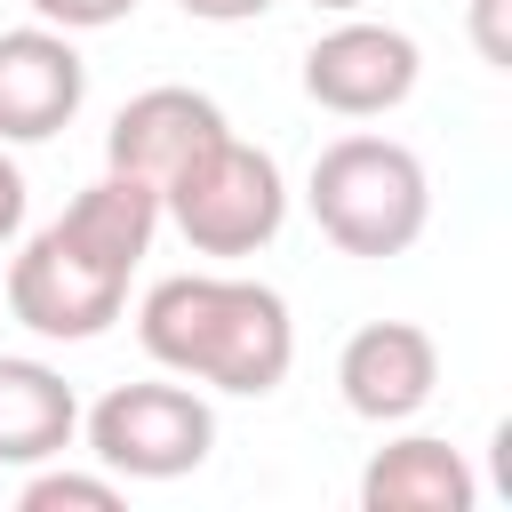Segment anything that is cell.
Instances as JSON below:
<instances>
[{
	"mask_svg": "<svg viewBox=\"0 0 512 512\" xmlns=\"http://www.w3.org/2000/svg\"><path fill=\"white\" fill-rule=\"evenodd\" d=\"M152 232H160V192L104 168L56 224H40L16 248V264H8L16 328H32L40 344L104 336L128 304V272L152 256Z\"/></svg>",
	"mask_w": 512,
	"mask_h": 512,
	"instance_id": "6da1fadb",
	"label": "cell"
},
{
	"mask_svg": "<svg viewBox=\"0 0 512 512\" xmlns=\"http://www.w3.org/2000/svg\"><path fill=\"white\" fill-rule=\"evenodd\" d=\"M136 344L184 376V384H216L240 400H264L288 384L296 368V320L288 296L240 272H176L152 280L136 304Z\"/></svg>",
	"mask_w": 512,
	"mask_h": 512,
	"instance_id": "7a4b0ae2",
	"label": "cell"
},
{
	"mask_svg": "<svg viewBox=\"0 0 512 512\" xmlns=\"http://www.w3.org/2000/svg\"><path fill=\"white\" fill-rule=\"evenodd\" d=\"M312 224L344 256H400L432 224V176L400 136H336L304 176Z\"/></svg>",
	"mask_w": 512,
	"mask_h": 512,
	"instance_id": "3957f363",
	"label": "cell"
},
{
	"mask_svg": "<svg viewBox=\"0 0 512 512\" xmlns=\"http://www.w3.org/2000/svg\"><path fill=\"white\" fill-rule=\"evenodd\" d=\"M160 224H176L192 256H256L288 224V176L264 144L224 136L160 192Z\"/></svg>",
	"mask_w": 512,
	"mask_h": 512,
	"instance_id": "277c9868",
	"label": "cell"
},
{
	"mask_svg": "<svg viewBox=\"0 0 512 512\" xmlns=\"http://www.w3.org/2000/svg\"><path fill=\"white\" fill-rule=\"evenodd\" d=\"M80 432L112 480H184L216 448V408L192 384H112Z\"/></svg>",
	"mask_w": 512,
	"mask_h": 512,
	"instance_id": "5b68a950",
	"label": "cell"
},
{
	"mask_svg": "<svg viewBox=\"0 0 512 512\" xmlns=\"http://www.w3.org/2000/svg\"><path fill=\"white\" fill-rule=\"evenodd\" d=\"M424 80V56L400 24H376V16H336L312 48H304V96L336 120H384L416 96Z\"/></svg>",
	"mask_w": 512,
	"mask_h": 512,
	"instance_id": "8992f818",
	"label": "cell"
},
{
	"mask_svg": "<svg viewBox=\"0 0 512 512\" xmlns=\"http://www.w3.org/2000/svg\"><path fill=\"white\" fill-rule=\"evenodd\" d=\"M224 136H232V120H224L216 96H200V88H144V96H128V104L112 112V128H104V168L168 192V184H176L208 144H224Z\"/></svg>",
	"mask_w": 512,
	"mask_h": 512,
	"instance_id": "52a82bcc",
	"label": "cell"
},
{
	"mask_svg": "<svg viewBox=\"0 0 512 512\" xmlns=\"http://www.w3.org/2000/svg\"><path fill=\"white\" fill-rule=\"evenodd\" d=\"M80 104H88V64L72 32L56 24L0 32V144H48L56 128H72Z\"/></svg>",
	"mask_w": 512,
	"mask_h": 512,
	"instance_id": "ba28073f",
	"label": "cell"
},
{
	"mask_svg": "<svg viewBox=\"0 0 512 512\" xmlns=\"http://www.w3.org/2000/svg\"><path fill=\"white\" fill-rule=\"evenodd\" d=\"M336 392L360 424H408L440 392V344L416 320H368L336 352Z\"/></svg>",
	"mask_w": 512,
	"mask_h": 512,
	"instance_id": "9c48e42d",
	"label": "cell"
},
{
	"mask_svg": "<svg viewBox=\"0 0 512 512\" xmlns=\"http://www.w3.org/2000/svg\"><path fill=\"white\" fill-rule=\"evenodd\" d=\"M472 504H480V480H472L464 448H448L432 432L384 440L360 472V512H472Z\"/></svg>",
	"mask_w": 512,
	"mask_h": 512,
	"instance_id": "30bf717a",
	"label": "cell"
},
{
	"mask_svg": "<svg viewBox=\"0 0 512 512\" xmlns=\"http://www.w3.org/2000/svg\"><path fill=\"white\" fill-rule=\"evenodd\" d=\"M80 432V400L72 384L48 368V360H24V352H0V464L32 472V464H56Z\"/></svg>",
	"mask_w": 512,
	"mask_h": 512,
	"instance_id": "8fae6325",
	"label": "cell"
},
{
	"mask_svg": "<svg viewBox=\"0 0 512 512\" xmlns=\"http://www.w3.org/2000/svg\"><path fill=\"white\" fill-rule=\"evenodd\" d=\"M24 512H120V480L112 472H56V464H32V480L16 488Z\"/></svg>",
	"mask_w": 512,
	"mask_h": 512,
	"instance_id": "7c38bea8",
	"label": "cell"
},
{
	"mask_svg": "<svg viewBox=\"0 0 512 512\" xmlns=\"http://www.w3.org/2000/svg\"><path fill=\"white\" fill-rule=\"evenodd\" d=\"M136 0H32V16L40 24H56V32H104V24H120Z\"/></svg>",
	"mask_w": 512,
	"mask_h": 512,
	"instance_id": "4fadbf2b",
	"label": "cell"
},
{
	"mask_svg": "<svg viewBox=\"0 0 512 512\" xmlns=\"http://www.w3.org/2000/svg\"><path fill=\"white\" fill-rule=\"evenodd\" d=\"M504 8H512V0H472V48H480L496 72L512 64V40H504Z\"/></svg>",
	"mask_w": 512,
	"mask_h": 512,
	"instance_id": "5bb4252c",
	"label": "cell"
},
{
	"mask_svg": "<svg viewBox=\"0 0 512 512\" xmlns=\"http://www.w3.org/2000/svg\"><path fill=\"white\" fill-rule=\"evenodd\" d=\"M24 208H32V192H24V168L0 152V248L24 232Z\"/></svg>",
	"mask_w": 512,
	"mask_h": 512,
	"instance_id": "9a60e30c",
	"label": "cell"
},
{
	"mask_svg": "<svg viewBox=\"0 0 512 512\" xmlns=\"http://www.w3.org/2000/svg\"><path fill=\"white\" fill-rule=\"evenodd\" d=\"M184 16H200V24H256L264 8H280V0H176Z\"/></svg>",
	"mask_w": 512,
	"mask_h": 512,
	"instance_id": "2e32d148",
	"label": "cell"
},
{
	"mask_svg": "<svg viewBox=\"0 0 512 512\" xmlns=\"http://www.w3.org/2000/svg\"><path fill=\"white\" fill-rule=\"evenodd\" d=\"M304 8H320V16H352V8H368V0H304Z\"/></svg>",
	"mask_w": 512,
	"mask_h": 512,
	"instance_id": "e0dca14e",
	"label": "cell"
}]
</instances>
